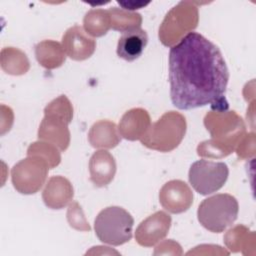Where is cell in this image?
I'll return each instance as SVG.
<instances>
[{"label":"cell","instance_id":"1","mask_svg":"<svg viewBox=\"0 0 256 256\" xmlns=\"http://www.w3.org/2000/svg\"><path fill=\"white\" fill-rule=\"evenodd\" d=\"M229 71L217 45L189 32L170 48L169 83L172 104L180 110L212 105L227 107Z\"/></svg>","mask_w":256,"mask_h":256},{"label":"cell","instance_id":"6","mask_svg":"<svg viewBox=\"0 0 256 256\" xmlns=\"http://www.w3.org/2000/svg\"><path fill=\"white\" fill-rule=\"evenodd\" d=\"M228 175L229 169L224 162L200 159L190 166L188 179L196 192L209 195L223 187Z\"/></svg>","mask_w":256,"mask_h":256},{"label":"cell","instance_id":"17","mask_svg":"<svg viewBox=\"0 0 256 256\" xmlns=\"http://www.w3.org/2000/svg\"><path fill=\"white\" fill-rule=\"evenodd\" d=\"M111 26V18L108 11L97 9L86 13L84 17V28L92 36L100 37L107 33Z\"/></svg>","mask_w":256,"mask_h":256},{"label":"cell","instance_id":"2","mask_svg":"<svg viewBox=\"0 0 256 256\" xmlns=\"http://www.w3.org/2000/svg\"><path fill=\"white\" fill-rule=\"evenodd\" d=\"M45 117L39 127L38 138L49 141L61 151H65L70 142L68 123L71 122L73 109L69 100L61 95L49 103L45 110Z\"/></svg>","mask_w":256,"mask_h":256},{"label":"cell","instance_id":"15","mask_svg":"<svg viewBox=\"0 0 256 256\" xmlns=\"http://www.w3.org/2000/svg\"><path fill=\"white\" fill-rule=\"evenodd\" d=\"M119 141L116 125L110 121H98L89 132V142L95 148H113Z\"/></svg>","mask_w":256,"mask_h":256},{"label":"cell","instance_id":"14","mask_svg":"<svg viewBox=\"0 0 256 256\" xmlns=\"http://www.w3.org/2000/svg\"><path fill=\"white\" fill-rule=\"evenodd\" d=\"M150 126V117L146 110L141 108L127 111L120 123V134L128 140L141 139Z\"/></svg>","mask_w":256,"mask_h":256},{"label":"cell","instance_id":"8","mask_svg":"<svg viewBox=\"0 0 256 256\" xmlns=\"http://www.w3.org/2000/svg\"><path fill=\"white\" fill-rule=\"evenodd\" d=\"M170 225L171 217L163 211H158L139 224L135 232V239L141 246H154L165 238Z\"/></svg>","mask_w":256,"mask_h":256},{"label":"cell","instance_id":"18","mask_svg":"<svg viewBox=\"0 0 256 256\" xmlns=\"http://www.w3.org/2000/svg\"><path fill=\"white\" fill-rule=\"evenodd\" d=\"M111 18V27L114 30L124 32L128 29L141 26V15L133 12H126L114 7L108 10Z\"/></svg>","mask_w":256,"mask_h":256},{"label":"cell","instance_id":"19","mask_svg":"<svg viewBox=\"0 0 256 256\" xmlns=\"http://www.w3.org/2000/svg\"><path fill=\"white\" fill-rule=\"evenodd\" d=\"M117 3L122 6L123 9L125 10H136V9H140L143 8L145 6H147L150 2H138V1H117Z\"/></svg>","mask_w":256,"mask_h":256},{"label":"cell","instance_id":"7","mask_svg":"<svg viewBox=\"0 0 256 256\" xmlns=\"http://www.w3.org/2000/svg\"><path fill=\"white\" fill-rule=\"evenodd\" d=\"M49 164L39 156H30L17 163L12 171V183L20 193H36L43 185Z\"/></svg>","mask_w":256,"mask_h":256},{"label":"cell","instance_id":"10","mask_svg":"<svg viewBox=\"0 0 256 256\" xmlns=\"http://www.w3.org/2000/svg\"><path fill=\"white\" fill-rule=\"evenodd\" d=\"M63 50L74 60H85L95 51L96 42L85 34L82 27L75 25L69 28L62 37Z\"/></svg>","mask_w":256,"mask_h":256},{"label":"cell","instance_id":"4","mask_svg":"<svg viewBox=\"0 0 256 256\" xmlns=\"http://www.w3.org/2000/svg\"><path fill=\"white\" fill-rule=\"evenodd\" d=\"M239 204L236 198L220 193L204 199L197 210L199 223L213 233H221L237 219Z\"/></svg>","mask_w":256,"mask_h":256},{"label":"cell","instance_id":"5","mask_svg":"<svg viewBox=\"0 0 256 256\" xmlns=\"http://www.w3.org/2000/svg\"><path fill=\"white\" fill-rule=\"evenodd\" d=\"M133 225L134 219L128 211L119 206H109L96 216L94 230L101 242L119 246L131 240Z\"/></svg>","mask_w":256,"mask_h":256},{"label":"cell","instance_id":"9","mask_svg":"<svg viewBox=\"0 0 256 256\" xmlns=\"http://www.w3.org/2000/svg\"><path fill=\"white\" fill-rule=\"evenodd\" d=\"M159 199L164 209L177 214L189 209L193 203V194L185 182L172 180L161 188Z\"/></svg>","mask_w":256,"mask_h":256},{"label":"cell","instance_id":"16","mask_svg":"<svg viewBox=\"0 0 256 256\" xmlns=\"http://www.w3.org/2000/svg\"><path fill=\"white\" fill-rule=\"evenodd\" d=\"M35 54L38 62L47 69L57 68L65 61L63 47L55 41L45 40L35 46Z\"/></svg>","mask_w":256,"mask_h":256},{"label":"cell","instance_id":"11","mask_svg":"<svg viewBox=\"0 0 256 256\" xmlns=\"http://www.w3.org/2000/svg\"><path fill=\"white\" fill-rule=\"evenodd\" d=\"M148 43V35L145 30L135 27L122 32L117 43V55L119 58L132 62L138 59Z\"/></svg>","mask_w":256,"mask_h":256},{"label":"cell","instance_id":"13","mask_svg":"<svg viewBox=\"0 0 256 256\" xmlns=\"http://www.w3.org/2000/svg\"><path fill=\"white\" fill-rule=\"evenodd\" d=\"M44 203L51 209H61L73 198L70 182L60 176L51 177L42 194Z\"/></svg>","mask_w":256,"mask_h":256},{"label":"cell","instance_id":"12","mask_svg":"<svg viewBox=\"0 0 256 256\" xmlns=\"http://www.w3.org/2000/svg\"><path fill=\"white\" fill-rule=\"evenodd\" d=\"M90 179L94 185L103 187L108 185L114 178L116 163L114 157L104 150L95 152L89 162Z\"/></svg>","mask_w":256,"mask_h":256},{"label":"cell","instance_id":"3","mask_svg":"<svg viewBox=\"0 0 256 256\" xmlns=\"http://www.w3.org/2000/svg\"><path fill=\"white\" fill-rule=\"evenodd\" d=\"M185 132V117L180 113L170 111L163 114L155 123L150 124L140 141L147 148L167 152L181 143Z\"/></svg>","mask_w":256,"mask_h":256}]
</instances>
